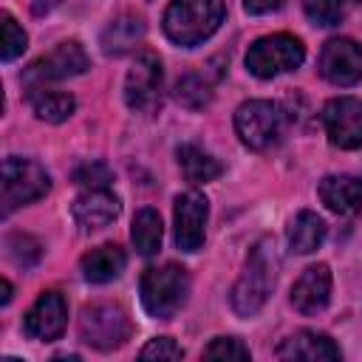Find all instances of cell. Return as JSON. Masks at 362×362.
Segmentation results:
<instances>
[{
	"label": "cell",
	"instance_id": "1",
	"mask_svg": "<svg viewBox=\"0 0 362 362\" xmlns=\"http://www.w3.org/2000/svg\"><path fill=\"white\" fill-rule=\"evenodd\" d=\"M277 263L280 260H277V249H274L272 238H263L252 246L243 274L238 277V283L232 288V308L240 317H255L266 305V300L274 288V280H277Z\"/></svg>",
	"mask_w": 362,
	"mask_h": 362
},
{
	"label": "cell",
	"instance_id": "27",
	"mask_svg": "<svg viewBox=\"0 0 362 362\" xmlns=\"http://www.w3.org/2000/svg\"><path fill=\"white\" fill-rule=\"evenodd\" d=\"M303 8L314 25H337L342 17V0H303Z\"/></svg>",
	"mask_w": 362,
	"mask_h": 362
},
{
	"label": "cell",
	"instance_id": "3",
	"mask_svg": "<svg viewBox=\"0 0 362 362\" xmlns=\"http://www.w3.org/2000/svg\"><path fill=\"white\" fill-rule=\"evenodd\" d=\"M139 291H141V305L150 317L170 320L187 303V291H189L187 269L178 263L153 266L141 274Z\"/></svg>",
	"mask_w": 362,
	"mask_h": 362
},
{
	"label": "cell",
	"instance_id": "7",
	"mask_svg": "<svg viewBox=\"0 0 362 362\" xmlns=\"http://www.w3.org/2000/svg\"><path fill=\"white\" fill-rule=\"evenodd\" d=\"M235 130L249 150H269L283 136V113L274 102L249 99L235 110Z\"/></svg>",
	"mask_w": 362,
	"mask_h": 362
},
{
	"label": "cell",
	"instance_id": "24",
	"mask_svg": "<svg viewBox=\"0 0 362 362\" xmlns=\"http://www.w3.org/2000/svg\"><path fill=\"white\" fill-rule=\"evenodd\" d=\"M212 82L215 79L206 71L204 74H187L175 85V99L187 107H204L212 99Z\"/></svg>",
	"mask_w": 362,
	"mask_h": 362
},
{
	"label": "cell",
	"instance_id": "17",
	"mask_svg": "<svg viewBox=\"0 0 362 362\" xmlns=\"http://www.w3.org/2000/svg\"><path fill=\"white\" fill-rule=\"evenodd\" d=\"M127 257H124V249L116 246V243H102L96 249H90L82 260H79V269H82V277L88 283H110L122 274Z\"/></svg>",
	"mask_w": 362,
	"mask_h": 362
},
{
	"label": "cell",
	"instance_id": "19",
	"mask_svg": "<svg viewBox=\"0 0 362 362\" xmlns=\"http://www.w3.org/2000/svg\"><path fill=\"white\" fill-rule=\"evenodd\" d=\"M144 31H147L144 20L139 14H133V11H124L116 20H110L107 28L102 31V51L105 54H124L136 42L144 40Z\"/></svg>",
	"mask_w": 362,
	"mask_h": 362
},
{
	"label": "cell",
	"instance_id": "15",
	"mask_svg": "<svg viewBox=\"0 0 362 362\" xmlns=\"http://www.w3.org/2000/svg\"><path fill=\"white\" fill-rule=\"evenodd\" d=\"M328 300H331V269L325 263L308 266L291 288V305L300 314H320L328 305Z\"/></svg>",
	"mask_w": 362,
	"mask_h": 362
},
{
	"label": "cell",
	"instance_id": "2",
	"mask_svg": "<svg viewBox=\"0 0 362 362\" xmlns=\"http://www.w3.org/2000/svg\"><path fill=\"white\" fill-rule=\"evenodd\" d=\"M223 0H173L164 11V34L184 48L209 40L223 23Z\"/></svg>",
	"mask_w": 362,
	"mask_h": 362
},
{
	"label": "cell",
	"instance_id": "23",
	"mask_svg": "<svg viewBox=\"0 0 362 362\" xmlns=\"http://www.w3.org/2000/svg\"><path fill=\"white\" fill-rule=\"evenodd\" d=\"M31 105H34L37 119H42V122H48V124L65 122V119L74 113V107H76V102H74L71 93L48 90V88H45V90H34V93H31Z\"/></svg>",
	"mask_w": 362,
	"mask_h": 362
},
{
	"label": "cell",
	"instance_id": "13",
	"mask_svg": "<svg viewBox=\"0 0 362 362\" xmlns=\"http://www.w3.org/2000/svg\"><path fill=\"white\" fill-rule=\"evenodd\" d=\"M65 322H68V305H65L62 294L59 291H42L37 297V303L28 308L23 325H25V334L31 339L54 342L62 337Z\"/></svg>",
	"mask_w": 362,
	"mask_h": 362
},
{
	"label": "cell",
	"instance_id": "25",
	"mask_svg": "<svg viewBox=\"0 0 362 362\" xmlns=\"http://www.w3.org/2000/svg\"><path fill=\"white\" fill-rule=\"evenodd\" d=\"M0 20H3V45H0V57H3V62H11V59H17V57L25 51L28 37H25V31L17 25V20H14L8 11H3Z\"/></svg>",
	"mask_w": 362,
	"mask_h": 362
},
{
	"label": "cell",
	"instance_id": "20",
	"mask_svg": "<svg viewBox=\"0 0 362 362\" xmlns=\"http://www.w3.org/2000/svg\"><path fill=\"white\" fill-rule=\"evenodd\" d=\"M322 240H325V221L311 209L297 212V218L288 226V246L297 255H311L320 249Z\"/></svg>",
	"mask_w": 362,
	"mask_h": 362
},
{
	"label": "cell",
	"instance_id": "9",
	"mask_svg": "<svg viewBox=\"0 0 362 362\" xmlns=\"http://www.w3.org/2000/svg\"><path fill=\"white\" fill-rule=\"evenodd\" d=\"M161 88H164V71L161 59L153 51H141L124 79V102L136 113H153L161 105Z\"/></svg>",
	"mask_w": 362,
	"mask_h": 362
},
{
	"label": "cell",
	"instance_id": "30",
	"mask_svg": "<svg viewBox=\"0 0 362 362\" xmlns=\"http://www.w3.org/2000/svg\"><path fill=\"white\" fill-rule=\"evenodd\" d=\"M139 356H141V359H181L184 351H181V345H175L173 337H156V339H150V342L141 348Z\"/></svg>",
	"mask_w": 362,
	"mask_h": 362
},
{
	"label": "cell",
	"instance_id": "6",
	"mask_svg": "<svg viewBox=\"0 0 362 362\" xmlns=\"http://www.w3.org/2000/svg\"><path fill=\"white\" fill-rule=\"evenodd\" d=\"M51 189L48 173L31 158H6L3 161V215L14 212L17 206L40 201Z\"/></svg>",
	"mask_w": 362,
	"mask_h": 362
},
{
	"label": "cell",
	"instance_id": "11",
	"mask_svg": "<svg viewBox=\"0 0 362 362\" xmlns=\"http://www.w3.org/2000/svg\"><path fill=\"white\" fill-rule=\"evenodd\" d=\"M322 127L328 141L339 150L362 147V99L339 96L322 107Z\"/></svg>",
	"mask_w": 362,
	"mask_h": 362
},
{
	"label": "cell",
	"instance_id": "31",
	"mask_svg": "<svg viewBox=\"0 0 362 362\" xmlns=\"http://www.w3.org/2000/svg\"><path fill=\"white\" fill-rule=\"evenodd\" d=\"M286 0H243V8L246 14H269V11H277L283 8Z\"/></svg>",
	"mask_w": 362,
	"mask_h": 362
},
{
	"label": "cell",
	"instance_id": "18",
	"mask_svg": "<svg viewBox=\"0 0 362 362\" xmlns=\"http://www.w3.org/2000/svg\"><path fill=\"white\" fill-rule=\"evenodd\" d=\"M322 204L337 215H351L362 204V181L354 175H325L320 181Z\"/></svg>",
	"mask_w": 362,
	"mask_h": 362
},
{
	"label": "cell",
	"instance_id": "14",
	"mask_svg": "<svg viewBox=\"0 0 362 362\" xmlns=\"http://www.w3.org/2000/svg\"><path fill=\"white\" fill-rule=\"evenodd\" d=\"M122 204L119 198L107 189V187H93V189H85L82 195H76L71 212H74V221L85 229V232H96V229H105L107 223L116 221Z\"/></svg>",
	"mask_w": 362,
	"mask_h": 362
},
{
	"label": "cell",
	"instance_id": "29",
	"mask_svg": "<svg viewBox=\"0 0 362 362\" xmlns=\"http://www.w3.org/2000/svg\"><path fill=\"white\" fill-rule=\"evenodd\" d=\"M74 181H76L79 187H85V189H93V187H107V184H110V170H107L105 164H99V161H90V164L76 167Z\"/></svg>",
	"mask_w": 362,
	"mask_h": 362
},
{
	"label": "cell",
	"instance_id": "4",
	"mask_svg": "<svg viewBox=\"0 0 362 362\" xmlns=\"http://www.w3.org/2000/svg\"><path fill=\"white\" fill-rule=\"evenodd\" d=\"M305 59V48L291 34H269L249 45L246 51V68L257 79H272L277 74L300 68Z\"/></svg>",
	"mask_w": 362,
	"mask_h": 362
},
{
	"label": "cell",
	"instance_id": "22",
	"mask_svg": "<svg viewBox=\"0 0 362 362\" xmlns=\"http://www.w3.org/2000/svg\"><path fill=\"white\" fill-rule=\"evenodd\" d=\"M161 235H164V226H161V215L150 206L139 209L136 218H133V229H130V238H133V246L139 255L150 257L158 252L161 246Z\"/></svg>",
	"mask_w": 362,
	"mask_h": 362
},
{
	"label": "cell",
	"instance_id": "33",
	"mask_svg": "<svg viewBox=\"0 0 362 362\" xmlns=\"http://www.w3.org/2000/svg\"><path fill=\"white\" fill-rule=\"evenodd\" d=\"M0 288H3V297H0V303H3V305H6V303H8V300H11V283H8V280H6V277H3V280H0Z\"/></svg>",
	"mask_w": 362,
	"mask_h": 362
},
{
	"label": "cell",
	"instance_id": "5",
	"mask_svg": "<svg viewBox=\"0 0 362 362\" xmlns=\"http://www.w3.org/2000/svg\"><path fill=\"white\" fill-rule=\"evenodd\" d=\"M90 68V59L85 54V48L76 42V40H68V42H59L54 51H48L45 57L34 59L25 74H23V85L28 93L34 90H42L48 82H59V79H71V76H79Z\"/></svg>",
	"mask_w": 362,
	"mask_h": 362
},
{
	"label": "cell",
	"instance_id": "10",
	"mask_svg": "<svg viewBox=\"0 0 362 362\" xmlns=\"http://www.w3.org/2000/svg\"><path fill=\"white\" fill-rule=\"evenodd\" d=\"M320 74L339 88L362 82V45L351 37H334L320 51Z\"/></svg>",
	"mask_w": 362,
	"mask_h": 362
},
{
	"label": "cell",
	"instance_id": "8",
	"mask_svg": "<svg viewBox=\"0 0 362 362\" xmlns=\"http://www.w3.org/2000/svg\"><path fill=\"white\" fill-rule=\"evenodd\" d=\"M79 337L96 351H113L130 339V320L122 305L93 303L79 317Z\"/></svg>",
	"mask_w": 362,
	"mask_h": 362
},
{
	"label": "cell",
	"instance_id": "28",
	"mask_svg": "<svg viewBox=\"0 0 362 362\" xmlns=\"http://www.w3.org/2000/svg\"><path fill=\"white\" fill-rule=\"evenodd\" d=\"M204 359H249V348L238 337H218L204 348Z\"/></svg>",
	"mask_w": 362,
	"mask_h": 362
},
{
	"label": "cell",
	"instance_id": "16",
	"mask_svg": "<svg viewBox=\"0 0 362 362\" xmlns=\"http://www.w3.org/2000/svg\"><path fill=\"white\" fill-rule=\"evenodd\" d=\"M280 359H308V362H320V359H339L342 351L334 345L331 337L320 334V331H297L291 334L280 348H277Z\"/></svg>",
	"mask_w": 362,
	"mask_h": 362
},
{
	"label": "cell",
	"instance_id": "21",
	"mask_svg": "<svg viewBox=\"0 0 362 362\" xmlns=\"http://www.w3.org/2000/svg\"><path fill=\"white\" fill-rule=\"evenodd\" d=\"M175 156H178V167H181V173H184V178H187L189 184L215 181V178L221 175V170H223L209 153H204V150L195 147V144H181Z\"/></svg>",
	"mask_w": 362,
	"mask_h": 362
},
{
	"label": "cell",
	"instance_id": "12",
	"mask_svg": "<svg viewBox=\"0 0 362 362\" xmlns=\"http://www.w3.org/2000/svg\"><path fill=\"white\" fill-rule=\"evenodd\" d=\"M175 243L181 252H198L204 246L209 201L198 189H187L175 198Z\"/></svg>",
	"mask_w": 362,
	"mask_h": 362
},
{
	"label": "cell",
	"instance_id": "26",
	"mask_svg": "<svg viewBox=\"0 0 362 362\" xmlns=\"http://www.w3.org/2000/svg\"><path fill=\"white\" fill-rule=\"evenodd\" d=\"M6 246H8L11 260H14L17 266H23V269H31V266L40 260V255H42V252H40V243H37L31 235H23V232L8 235Z\"/></svg>",
	"mask_w": 362,
	"mask_h": 362
},
{
	"label": "cell",
	"instance_id": "32",
	"mask_svg": "<svg viewBox=\"0 0 362 362\" xmlns=\"http://www.w3.org/2000/svg\"><path fill=\"white\" fill-rule=\"evenodd\" d=\"M57 3H59V0H34V3H31V8H34V14H48Z\"/></svg>",
	"mask_w": 362,
	"mask_h": 362
}]
</instances>
